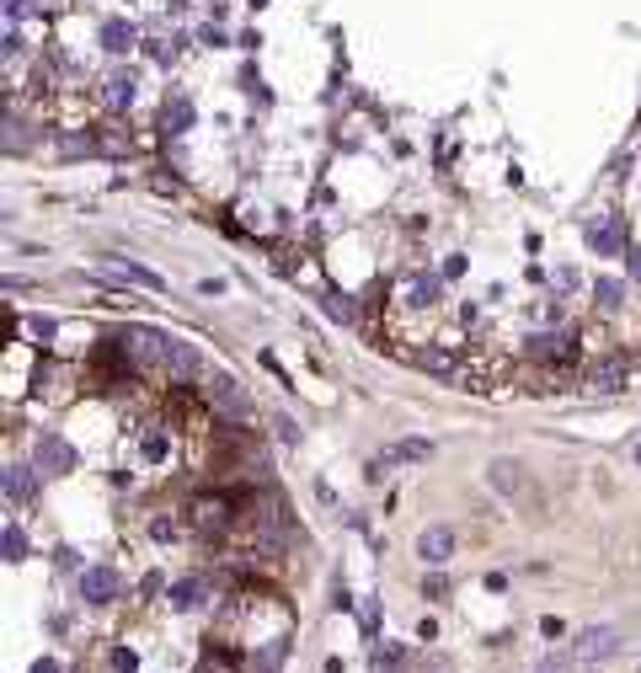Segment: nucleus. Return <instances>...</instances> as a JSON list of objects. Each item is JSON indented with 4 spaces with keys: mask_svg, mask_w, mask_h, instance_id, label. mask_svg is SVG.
<instances>
[{
    "mask_svg": "<svg viewBox=\"0 0 641 673\" xmlns=\"http://www.w3.org/2000/svg\"><path fill=\"white\" fill-rule=\"evenodd\" d=\"M417 556H422V567H444V561L455 556V529L428 524V529L417 535Z\"/></svg>",
    "mask_w": 641,
    "mask_h": 673,
    "instance_id": "8",
    "label": "nucleus"
},
{
    "mask_svg": "<svg viewBox=\"0 0 641 673\" xmlns=\"http://www.w3.org/2000/svg\"><path fill=\"white\" fill-rule=\"evenodd\" d=\"M75 588H81L86 604H113L118 593H123V577L113 567H86L81 577H75Z\"/></svg>",
    "mask_w": 641,
    "mask_h": 673,
    "instance_id": "5",
    "label": "nucleus"
},
{
    "mask_svg": "<svg viewBox=\"0 0 641 673\" xmlns=\"http://www.w3.org/2000/svg\"><path fill=\"white\" fill-rule=\"evenodd\" d=\"M27 11H33V0H6V17H11V22H22Z\"/></svg>",
    "mask_w": 641,
    "mask_h": 673,
    "instance_id": "29",
    "label": "nucleus"
},
{
    "mask_svg": "<svg viewBox=\"0 0 641 673\" xmlns=\"http://www.w3.org/2000/svg\"><path fill=\"white\" fill-rule=\"evenodd\" d=\"M27 332H33V337H43V342H49V337L59 332V326H54L49 316H27Z\"/></svg>",
    "mask_w": 641,
    "mask_h": 673,
    "instance_id": "28",
    "label": "nucleus"
},
{
    "mask_svg": "<svg viewBox=\"0 0 641 673\" xmlns=\"http://www.w3.org/2000/svg\"><path fill=\"white\" fill-rule=\"evenodd\" d=\"M284 657H289V631H278L262 641V652H257V673H278L284 668Z\"/></svg>",
    "mask_w": 641,
    "mask_h": 673,
    "instance_id": "18",
    "label": "nucleus"
},
{
    "mask_svg": "<svg viewBox=\"0 0 641 673\" xmlns=\"http://www.w3.org/2000/svg\"><path fill=\"white\" fill-rule=\"evenodd\" d=\"M198 524H203V529H209V524L220 529V524H225V503H198Z\"/></svg>",
    "mask_w": 641,
    "mask_h": 673,
    "instance_id": "25",
    "label": "nucleus"
},
{
    "mask_svg": "<svg viewBox=\"0 0 641 673\" xmlns=\"http://www.w3.org/2000/svg\"><path fill=\"white\" fill-rule=\"evenodd\" d=\"M107 268H113V278H123V284H139V289H166V284H161V273L139 268V262H129V257H113Z\"/></svg>",
    "mask_w": 641,
    "mask_h": 673,
    "instance_id": "15",
    "label": "nucleus"
},
{
    "mask_svg": "<svg viewBox=\"0 0 641 673\" xmlns=\"http://www.w3.org/2000/svg\"><path fill=\"white\" fill-rule=\"evenodd\" d=\"M620 300H625L620 278H599V284H593V305H599V310H620Z\"/></svg>",
    "mask_w": 641,
    "mask_h": 673,
    "instance_id": "20",
    "label": "nucleus"
},
{
    "mask_svg": "<svg viewBox=\"0 0 641 673\" xmlns=\"http://www.w3.org/2000/svg\"><path fill=\"white\" fill-rule=\"evenodd\" d=\"M535 673H561V663H540Z\"/></svg>",
    "mask_w": 641,
    "mask_h": 673,
    "instance_id": "33",
    "label": "nucleus"
},
{
    "mask_svg": "<svg viewBox=\"0 0 641 673\" xmlns=\"http://www.w3.org/2000/svg\"><path fill=\"white\" fill-rule=\"evenodd\" d=\"M620 652V631L615 625H593V631L577 636V663H604V657Z\"/></svg>",
    "mask_w": 641,
    "mask_h": 673,
    "instance_id": "6",
    "label": "nucleus"
},
{
    "mask_svg": "<svg viewBox=\"0 0 641 673\" xmlns=\"http://www.w3.org/2000/svg\"><path fill=\"white\" fill-rule=\"evenodd\" d=\"M33 673H65V668H59L54 657H38V663H33Z\"/></svg>",
    "mask_w": 641,
    "mask_h": 673,
    "instance_id": "30",
    "label": "nucleus"
},
{
    "mask_svg": "<svg viewBox=\"0 0 641 673\" xmlns=\"http://www.w3.org/2000/svg\"><path fill=\"white\" fill-rule=\"evenodd\" d=\"M166 374H171V385H187V380H198L203 374V358L193 342H182V337H171L166 332Z\"/></svg>",
    "mask_w": 641,
    "mask_h": 673,
    "instance_id": "4",
    "label": "nucleus"
},
{
    "mask_svg": "<svg viewBox=\"0 0 641 673\" xmlns=\"http://www.w3.org/2000/svg\"><path fill=\"white\" fill-rule=\"evenodd\" d=\"M198 673H230V668H225V663H203Z\"/></svg>",
    "mask_w": 641,
    "mask_h": 673,
    "instance_id": "32",
    "label": "nucleus"
},
{
    "mask_svg": "<svg viewBox=\"0 0 641 673\" xmlns=\"http://www.w3.org/2000/svg\"><path fill=\"white\" fill-rule=\"evenodd\" d=\"M107 668H113V673H134V652L129 647H113V652H107Z\"/></svg>",
    "mask_w": 641,
    "mask_h": 673,
    "instance_id": "26",
    "label": "nucleus"
},
{
    "mask_svg": "<svg viewBox=\"0 0 641 673\" xmlns=\"http://www.w3.org/2000/svg\"><path fill=\"white\" fill-rule=\"evenodd\" d=\"M588 385L599 390V396H615V390H625V369L615 364V358H604V364L588 369Z\"/></svg>",
    "mask_w": 641,
    "mask_h": 673,
    "instance_id": "16",
    "label": "nucleus"
},
{
    "mask_svg": "<svg viewBox=\"0 0 641 673\" xmlns=\"http://www.w3.org/2000/svg\"><path fill=\"white\" fill-rule=\"evenodd\" d=\"M33 465H38L43 476H70L75 471V449L59 433H38L33 438Z\"/></svg>",
    "mask_w": 641,
    "mask_h": 673,
    "instance_id": "2",
    "label": "nucleus"
},
{
    "mask_svg": "<svg viewBox=\"0 0 641 673\" xmlns=\"http://www.w3.org/2000/svg\"><path fill=\"white\" fill-rule=\"evenodd\" d=\"M203 396L220 406L225 417H252V396H246L241 380H236V374H225V369H214L209 380H203Z\"/></svg>",
    "mask_w": 641,
    "mask_h": 673,
    "instance_id": "1",
    "label": "nucleus"
},
{
    "mask_svg": "<svg viewBox=\"0 0 641 673\" xmlns=\"http://www.w3.org/2000/svg\"><path fill=\"white\" fill-rule=\"evenodd\" d=\"M439 300H444V284H439L433 273H422V268L406 273L401 289H396V305H401V310H433Z\"/></svg>",
    "mask_w": 641,
    "mask_h": 673,
    "instance_id": "3",
    "label": "nucleus"
},
{
    "mask_svg": "<svg viewBox=\"0 0 641 673\" xmlns=\"http://www.w3.org/2000/svg\"><path fill=\"white\" fill-rule=\"evenodd\" d=\"M588 252H599V257H615L620 252V225H615V214H599V219H588Z\"/></svg>",
    "mask_w": 641,
    "mask_h": 673,
    "instance_id": "12",
    "label": "nucleus"
},
{
    "mask_svg": "<svg viewBox=\"0 0 641 673\" xmlns=\"http://www.w3.org/2000/svg\"><path fill=\"white\" fill-rule=\"evenodd\" d=\"M102 97H107V107H113V113H129V107L139 102V75H134V70H113V75H107V91H102Z\"/></svg>",
    "mask_w": 641,
    "mask_h": 673,
    "instance_id": "11",
    "label": "nucleus"
},
{
    "mask_svg": "<svg viewBox=\"0 0 641 673\" xmlns=\"http://www.w3.org/2000/svg\"><path fill=\"white\" fill-rule=\"evenodd\" d=\"M529 353H535V358H556V364H561V358H572V337L567 332H540V337H529Z\"/></svg>",
    "mask_w": 641,
    "mask_h": 673,
    "instance_id": "17",
    "label": "nucleus"
},
{
    "mask_svg": "<svg viewBox=\"0 0 641 673\" xmlns=\"http://www.w3.org/2000/svg\"><path fill=\"white\" fill-rule=\"evenodd\" d=\"M134 43H139L134 22H107V27H102V49H107V54H129Z\"/></svg>",
    "mask_w": 641,
    "mask_h": 673,
    "instance_id": "19",
    "label": "nucleus"
},
{
    "mask_svg": "<svg viewBox=\"0 0 641 673\" xmlns=\"http://www.w3.org/2000/svg\"><path fill=\"white\" fill-rule=\"evenodd\" d=\"M6 561H27V535L17 524H6Z\"/></svg>",
    "mask_w": 641,
    "mask_h": 673,
    "instance_id": "23",
    "label": "nucleus"
},
{
    "mask_svg": "<svg viewBox=\"0 0 641 673\" xmlns=\"http://www.w3.org/2000/svg\"><path fill=\"white\" fill-rule=\"evenodd\" d=\"M38 476L43 471H33V465H6V497H11V503H33V497H38Z\"/></svg>",
    "mask_w": 641,
    "mask_h": 673,
    "instance_id": "13",
    "label": "nucleus"
},
{
    "mask_svg": "<svg viewBox=\"0 0 641 673\" xmlns=\"http://www.w3.org/2000/svg\"><path fill=\"white\" fill-rule=\"evenodd\" d=\"M326 316H332V321H353V300H348V294H326Z\"/></svg>",
    "mask_w": 641,
    "mask_h": 673,
    "instance_id": "24",
    "label": "nucleus"
},
{
    "mask_svg": "<svg viewBox=\"0 0 641 673\" xmlns=\"http://www.w3.org/2000/svg\"><path fill=\"white\" fill-rule=\"evenodd\" d=\"M396 663H401V647H374V673H385Z\"/></svg>",
    "mask_w": 641,
    "mask_h": 673,
    "instance_id": "27",
    "label": "nucleus"
},
{
    "mask_svg": "<svg viewBox=\"0 0 641 673\" xmlns=\"http://www.w3.org/2000/svg\"><path fill=\"white\" fill-rule=\"evenodd\" d=\"M428 455H433V444H428V438H401L396 449H385L380 460H369V476L380 481V476L390 471V465H417V460H428Z\"/></svg>",
    "mask_w": 641,
    "mask_h": 673,
    "instance_id": "7",
    "label": "nucleus"
},
{
    "mask_svg": "<svg viewBox=\"0 0 641 673\" xmlns=\"http://www.w3.org/2000/svg\"><path fill=\"white\" fill-rule=\"evenodd\" d=\"M487 481H492L497 497H513V492H524V465L519 460H492L487 465Z\"/></svg>",
    "mask_w": 641,
    "mask_h": 673,
    "instance_id": "14",
    "label": "nucleus"
},
{
    "mask_svg": "<svg viewBox=\"0 0 641 673\" xmlns=\"http://www.w3.org/2000/svg\"><path fill=\"white\" fill-rule=\"evenodd\" d=\"M636 465H641V444H636Z\"/></svg>",
    "mask_w": 641,
    "mask_h": 673,
    "instance_id": "34",
    "label": "nucleus"
},
{
    "mask_svg": "<svg viewBox=\"0 0 641 673\" xmlns=\"http://www.w3.org/2000/svg\"><path fill=\"white\" fill-rule=\"evenodd\" d=\"M631 278H636V284H641V252H631Z\"/></svg>",
    "mask_w": 641,
    "mask_h": 673,
    "instance_id": "31",
    "label": "nucleus"
},
{
    "mask_svg": "<svg viewBox=\"0 0 641 673\" xmlns=\"http://www.w3.org/2000/svg\"><path fill=\"white\" fill-rule=\"evenodd\" d=\"M139 455H145V465H161V460L171 455V438H166V428H150V433H145V444H139Z\"/></svg>",
    "mask_w": 641,
    "mask_h": 673,
    "instance_id": "21",
    "label": "nucleus"
},
{
    "mask_svg": "<svg viewBox=\"0 0 641 673\" xmlns=\"http://www.w3.org/2000/svg\"><path fill=\"white\" fill-rule=\"evenodd\" d=\"M203 599H209V583H203V577H182V583L166 588V609H171V615H193Z\"/></svg>",
    "mask_w": 641,
    "mask_h": 673,
    "instance_id": "9",
    "label": "nucleus"
},
{
    "mask_svg": "<svg viewBox=\"0 0 641 673\" xmlns=\"http://www.w3.org/2000/svg\"><path fill=\"white\" fill-rule=\"evenodd\" d=\"M417 369L439 374V380H449V385H460V380H465V364H460V353H455V348H428V353H417Z\"/></svg>",
    "mask_w": 641,
    "mask_h": 673,
    "instance_id": "10",
    "label": "nucleus"
},
{
    "mask_svg": "<svg viewBox=\"0 0 641 673\" xmlns=\"http://www.w3.org/2000/svg\"><path fill=\"white\" fill-rule=\"evenodd\" d=\"M166 123H177V134H187V123H193V102H187V97L166 102Z\"/></svg>",
    "mask_w": 641,
    "mask_h": 673,
    "instance_id": "22",
    "label": "nucleus"
}]
</instances>
